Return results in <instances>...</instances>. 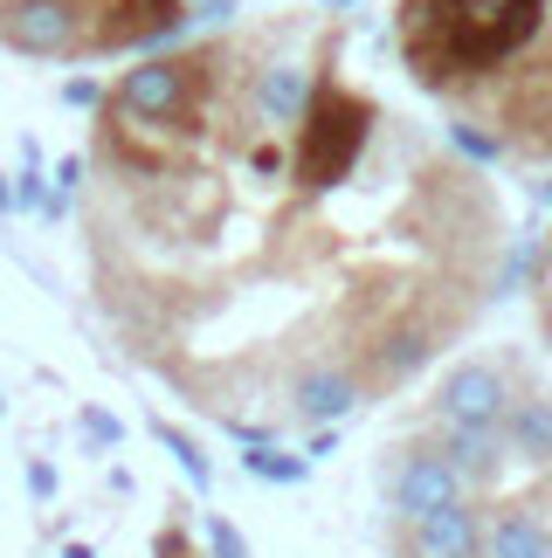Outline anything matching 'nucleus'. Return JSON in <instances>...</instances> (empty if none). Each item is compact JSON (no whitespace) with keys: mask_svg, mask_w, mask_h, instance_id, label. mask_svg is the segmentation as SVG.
Masks as SVG:
<instances>
[{"mask_svg":"<svg viewBox=\"0 0 552 558\" xmlns=\"http://www.w3.org/2000/svg\"><path fill=\"white\" fill-rule=\"evenodd\" d=\"M545 0H400V49L421 90L491 76L539 35Z\"/></svg>","mask_w":552,"mask_h":558,"instance_id":"f257e3e1","label":"nucleus"},{"mask_svg":"<svg viewBox=\"0 0 552 558\" xmlns=\"http://www.w3.org/2000/svg\"><path fill=\"white\" fill-rule=\"evenodd\" d=\"M373 118H380V111H373V97H352L346 83L317 76V83H311L304 118H297V159H290V180L304 186V193H332L338 180L352 173V159L367 153Z\"/></svg>","mask_w":552,"mask_h":558,"instance_id":"f03ea898","label":"nucleus"},{"mask_svg":"<svg viewBox=\"0 0 552 558\" xmlns=\"http://www.w3.org/2000/svg\"><path fill=\"white\" fill-rule=\"evenodd\" d=\"M221 70V49H194V56H153L139 70L118 76L111 111L132 124H159V132H194V104L207 97V83Z\"/></svg>","mask_w":552,"mask_h":558,"instance_id":"7ed1b4c3","label":"nucleus"},{"mask_svg":"<svg viewBox=\"0 0 552 558\" xmlns=\"http://www.w3.org/2000/svg\"><path fill=\"white\" fill-rule=\"evenodd\" d=\"M380 497H387L394 524H421V518H435V510H449V504H470V483H463V469L442 456L435 441H408V448L387 456V469H380Z\"/></svg>","mask_w":552,"mask_h":558,"instance_id":"20e7f679","label":"nucleus"},{"mask_svg":"<svg viewBox=\"0 0 552 558\" xmlns=\"http://www.w3.org/2000/svg\"><path fill=\"white\" fill-rule=\"evenodd\" d=\"M0 41L14 56H83L91 14L76 0H0Z\"/></svg>","mask_w":552,"mask_h":558,"instance_id":"39448f33","label":"nucleus"},{"mask_svg":"<svg viewBox=\"0 0 552 558\" xmlns=\"http://www.w3.org/2000/svg\"><path fill=\"white\" fill-rule=\"evenodd\" d=\"M435 345H442V331H435L421 311H400V317H387V325H373V331H367V345H359L367 386H400L408 373L429 366Z\"/></svg>","mask_w":552,"mask_h":558,"instance_id":"423d86ee","label":"nucleus"},{"mask_svg":"<svg viewBox=\"0 0 552 558\" xmlns=\"http://www.w3.org/2000/svg\"><path fill=\"white\" fill-rule=\"evenodd\" d=\"M512 379L504 366H483V359H463V366L442 373L435 386V421H470V427H504L512 414Z\"/></svg>","mask_w":552,"mask_h":558,"instance_id":"0eeeda50","label":"nucleus"},{"mask_svg":"<svg viewBox=\"0 0 552 558\" xmlns=\"http://www.w3.org/2000/svg\"><path fill=\"white\" fill-rule=\"evenodd\" d=\"M497 124H504L497 132L504 145H518V153H532V159H552V56H539L532 70L504 90Z\"/></svg>","mask_w":552,"mask_h":558,"instance_id":"6e6552de","label":"nucleus"},{"mask_svg":"<svg viewBox=\"0 0 552 558\" xmlns=\"http://www.w3.org/2000/svg\"><path fill=\"white\" fill-rule=\"evenodd\" d=\"M394 558H483V510L449 504L421 524H394Z\"/></svg>","mask_w":552,"mask_h":558,"instance_id":"1a4fd4ad","label":"nucleus"},{"mask_svg":"<svg viewBox=\"0 0 552 558\" xmlns=\"http://www.w3.org/2000/svg\"><path fill=\"white\" fill-rule=\"evenodd\" d=\"M187 28V0H104L91 49H139V41H166Z\"/></svg>","mask_w":552,"mask_h":558,"instance_id":"9d476101","label":"nucleus"},{"mask_svg":"<svg viewBox=\"0 0 552 558\" xmlns=\"http://www.w3.org/2000/svg\"><path fill=\"white\" fill-rule=\"evenodd\" d=\"M359 400H367V386H359L352 366H338V359H317V366H304V373L290 379V414L297 421H317V427L346 421Z\"/></svg>","mask_w":552,"mask_h":558,"instance_id":"9b49d317","label":"nucleus"},{"mask_svg":"<svg viewBox=\"0 0 552 558\" xmlns=\"http://www.w3.org/2000/svg\"><path fill=\"white\" fill-rule=\"evenodd\" d=\"M435 448L463 469L470 489H491L504 469H512V441L504 427H470V421H435Z\"/></svg>","mask_w":552,"mask_h":558,"instance_id":"f8f14e48","label":"nucleus"},{"mask_svg":"<svg viewBox=\"0 0 552 558\" xmlns=\"http://www.w3.org/2000/svg\"><path fill=\"white\" fill-rule=\"evenodd\" d=\"M483 558H552V518L532 504L483 510Z\"/></svg>","mask_w":552,"mask_h":558,"instance_id":"ddd939ff","label":"nucleus"},{"mask_svg":"<svg viewBox=\"0 0 552 558\" xmlns=\"http://www.w3.org/2000/svg\"><path fill=\"white\" fill-rule=\"evenodd\" d=\"M304 104H311V70H297V62H269V70H256V83H249V111H256L269 132H297Z\"/></svg>","mask_w":552,"mask_h":558,"instance_id":"4468645a","label":"nucleus"},{"mask_svg":"<svg viewBox=\"0 0 552 558\" xmlns=\"http://www.w3.org/2000/svg\"><path fill=\"white\" fill-rule=\"evenodd\" d=\"M504 441H512V456L552 469V393H518L504 414Z\"/></svg>","mask_w":552,"mask_h":558,"instance_id":"2eb2a0df","label":"nucleus"},{"mask_svg":"<svg viewBox=\"0 0 552 558\" xmlns=\"http://www.w3.org/2000/svg\"><path fill=\"white\" fill-rule=\"evenodd\" d=\"M242 469H249L256 483H284V489H290V483L311 476V456H284V448L263 441V448H249V456H242Z\"/></svg>","mask_w":552,"mask_h":558,"instance_id":"dca6fc26","label":"nucleus"},{"mask_svg":"<svg viewBox=\"0 0 552 558\" xmlns=\"http://www.w3.org/2000/svg\"><path fill=\"white\" fill-rule=\"evenodd\" d=\"M153 435H159L166 448H173V462L187 469V483H201V489H207V483H215V462H207V456H201V441H194V435H180V427H166V421L153 427Z\"/></svg>","mask_w":552,"mask_h":558,"instance_id":"f3484780","label":"nucleus"},{"mask_svg":"<svg viewBox=\"0 0 552 558\" xmlns=\"http://www.w3.org/2000/svg\"><path fill=\"white\" fill-rule=\"evenodd\" d=\"M449 138H456V153H470V159H497L504 153V138L497 132H477V124H449Z\"/></svg>","mask_w":552,"mask_h":558,"instance_id":"a211bd4d","label":"nucleus"},{"mask_svg":"<svg viewBox=\"0 0 552 558\" xmlns=\"http://www.w3.org/2000/svg\"><path fill=\"white\" fill-rule=\"evenodd\" d=\"M532 283H539V325H545V338H552V242L532 248Z\"/></svg>","mask_w":552,"mask_h":558,"instance_id":"6ab92c4d","label":"nucleus"},{"mask_svg":"<svg viewBox=\"0 0 552 558\" xmlns=\"http://www.w3.org/2000/svg\"><path fill=\"white\" fill-rule=\"evenodd\" d=\"M201 531H207V545H215V558H249V545L236 538V524H228V518H201Z\"/></svg>","mask_w":552,"mask_h":558,"instance_id":"aec40b11","label":"nucleus"},{"mask_svg":"<svg viewBox=\"0 0 552 558\" xmlns=\"http://www.w3.org/2000/svg\"><path fill=\"white\" fill-rule=\"evenodd\" d=\"M83 435H91L97 448H118V441H124V427L104 414V407H83Z\"/></svg>","mask_w":552,"mask_h":558,"instance_id":"412c9836","label":"nucleus"},{"mask_svg":"<svg viewBox=\"0 0 552 558\" xmlns=\"http://www.w3.org/2000/svg\"><path fill=\"white\" fill-rule=\"evenodd\" d=\"M62 104H70V111H104V90L91 76H70V83H62Z\"/></svg>","mask_w":552,"mask_h":558,"instance_id":"4be33fe9","label":"nucleus"},{"mask_svg":"<svg viewBox=\"0 0 552 558\" xmlns=\"http://www.w3.org/2000/svg\"><path fill=\"white\" fill-rule=\"evenodd\" d=\"M249 166H256L263 180H284V173H290V153H284V145H256V153H249Z\"/></svg>","mask_w":552,"mask_h":558,"instance_id":"5701e85b","label":"nucleus"},{"mask_svg":"<svg viewBox=\"0 0 552 558\" xmlns=\"http://www.w3.org/2000/svg\"><path fill=\"white\" fill-rule=\"evenodd\" d=\"M28 497H41V504L56 497V469L49 462H28Z\"/></svg>","mask_w":552,"mask_h":558,"instance_id":"b1692460","label":"nucleus"},{"mask_svg":"<svg viewBox=\"0 0 552 558\" xmlns=\"http://www.w3.org/2000/svg\"><path fill=\"white\" fill-rule=\"evenodd\" d=\"M76 186H83V159H62V166H56V201H70Z\"/></svg>","mask_w":552,"mask_h":558,"instance_id":"393cba45","label":"nucleus"},{"mask_svg":"<svg viewBox=\"0 0 552 558\" xmlns=\"http://www.w3.org/2000/svg\"><path fill=\"white\" fill-rule=\"evenodd\" d=\"M187 8H194L201 21H228V14H236V0H187Z\"/></svg>","mask_w":552,"mask_h":558,"instance_id":"a878e982","label":"nucleus"},{"mask_svg":"<svg viewBox=\"0 0 552 558\" xmlns=\"http://www.w3.org/2000/svg\"><path fill=\"white\" fill-rule=\"evenodd\" d=\"M159 558H194V545H187L180 531H159Z\"/></svg>","mask_w":552,"mask_h":558,"instance_id":"bb28decb","label":"nucleus"},{"mask_svg":"<svg viewBox=\"0 0 552 558\" xmlns=\"http://www.w3.org/2000/svg\"><path fill=\"white\" fill-rule=\"evenodd\" d=\"M8 214H14V180L0 173V221H8Z\"/></svg>","mask_w":552,"mask_h":558,"instance_id":"cd10ccee","label":"nucleus"},{"mask_svg":"<svg viewBox=\"0 0 552 558\" xmlns=\"http://www.w3.org/2000/svg\"><path fill=\"white\" fill-rule=\"evenodd\" d=\"M62 558H97V551H91V545H70V551H62Z\"/></svg>","mask_w":552,"mask_h":558,"instance_id":"c85d7f7f","label":"nucleus"},{"mask_svg":"<svg viewBox=\"0 0 552 558\" xmlns=\"http://www.w3.org/2000/svg\"><path fill=\"white\" fill-rule=\"evenodd\" d=\"M539 201H545V207H552V180H539Z\"/></svg>","mask_w":552,"mask_h":558,"instance_id":"c756f323","label":"nucleus"},{"mask_svg":"<svg viewBox=\"0 0 552 558\" xmlns=\"http://www.w3.org/2000/svg\"><path fill=\"white\" fill-rule=\"evenodd\" d=\"M332 8H346V0H332Z\"/></svg>","mask_w":552,"mask_h":558,"instance_id":"7c9ffc66","label":"nucleus"}]
</instances>
